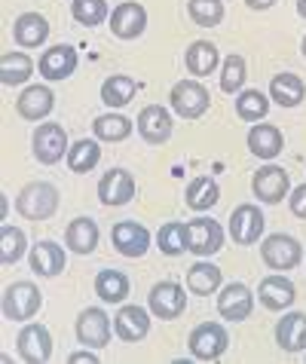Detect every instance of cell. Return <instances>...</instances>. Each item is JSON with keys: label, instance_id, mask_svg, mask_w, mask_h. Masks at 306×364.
<instances>
[{"label": "cell", "instance_id": "6da1fadb", "mask_svg": "<svg viewBox=\"0 0 306 364\" xmlns=\"http://www.w3.org/2000/svg\"><path fill=\"white\" fill-rule=\"evenodd\" d=\"M58 187L49 184V181H31V184H25L22 190H19L16 196V211L22 215L25 220H34V224H40V220H49L58 211Z\"/></svg>", "mask_w": 306, "mask_h": 364}, {"label": "cell", "instance_id": "7a4b0ae2", "mask_svg": "<svg viewBox=\"0 0 306 364\" xmlns=\"http://www.w3.org/2000/svg\"><path fill=\"white\" fill-rule=\"evenodd\" d=\"M43 309V294L34 282H13L4 288V318L6 321H31Z\"/></svg>", "mask_w": 306, "mask_h": 364}, {"label": "cell", "instance_id": "3957f363", "mask_svg": "<svg viewBox=\"0 0 306 364\" xmlns=\"http://www.w3.org/2000/svg\"><path fill=\"white\" fill-rule=\"evenodd\" d=\"M187 346L196 361H218L230 346V333L223 325H218V321H202V325L190 331Z\"/></svg>", "mask_w": 306, "mask_h": 364}, {"label": "cell", "instance_id": "277c9868", "mask_svg": "<svg viewBox=\"0 0 306 364\" xmlns=\"http://www.w3.org/2000/svg\"><path fill=\"white\" fill-rule=\"evenodd\" d=\"M260 257H263V264H267L270 269L288 272L294 267H300L303 245L294 236H288V232H273V236H267L260 242Z\"/></svg>", "mask_w": 306, "mask_h": 364}, {"label": "cell", "instance_id": "5b68a950", "mask_svg": "<svg viewBox=\"0 0 306 364\" xmlns=\"http://www.w3.org/2000/svg\"><path fill=\"white\" fill-rule=\"evenodd\" d=\"M169 105L181 119H199L209 110L211 95L199 80H178L169 92Z\"/></svg>", "mask_w": 306, "mask_h": 364}, {"label": "cell", "instance_id": "8992f818", "mask_svg": "<svg viewBox=\"0 0 306 364\" xmlns=\"http://www.w3.org/2000/svg\"><path fill=\"white\" fill-rule=\"evenodd\" d=\"M31 150H34V159L40 166H56V163H61V156H68V150H70L68 132L58 123L37 126L34 135H31Z\"/></svg>", "mask_w": 306, "mask_h": 364}, {"label": "cell", "instance_id": "52a82bcc", "mask_svg": "<svg viewBox=\"0 0 306 364\" xmlns=\"http://www.w3.org/2000/svg\"><path fill=\"white\" fill-rule=\"evenodd\" d=\"M147 309L159 321H175L187 309V294H184L178 282H157L147 294Z\"/></svg>", "mask_w": 306, "mask_h": 364}, {"label": "cell", "instance_id": "ba28073f", "mask_svg": "<svg viewBox=\"0 0 306 364\" xmlns=\"http://www.w3.org/2000/svg\"><path fill=\"white\" fill-rule=\"evenodd\" d=\"M251 193H254V199L267 202V205H279V202L288 199V193H291V175L282 166L267 163L263 168L254 171Z\"/></svg>", "mask_w": 306, "mask_h": 364}, {"label": "cell", "instance_id": "9c48e42d", "mask_svg": "<svg viewBox=\"0 0 306 364\" xmlns=\"http://www.w3.org/2000/svg\"><path fill=\"white\" fill-rule=\"evenodd\" d=\"M263 227H267V220H263V211L254 202H242L230 211V239L236 245H258Z\"/></svg>", "mask_w": 306, "mask_h": 364}, {"label": "cell", "instance_id": "30bf717a", "mask_svg": "<svg viewBox=\"0 0 306 364\" xmlns=\"http://www.w3.org/2000/svg\"><path fill=\"white\" fill-rule=\"evenodd\" d=\"M16 349H19V358L28 364H46L53 358V333H49L46 325H40V321H31V325L19 331Z\"/></svg>", "mask_w": 306, "mask_h": 364}, {"label": "cell", "instance_id": "8fae6325", "mask_svg": "<svg viewBox=\"0 0 306 364\" xmlns=\"http://www.w3.org/2000/svg\"><path fill=\"white\" fill-rule=\"evenodd\" d=\"M223 248V227L214 218H193L187 220V251L196 257H211Z\"/></svg>", "mask_w": 306, "mask_h": 364}, {"label": "cell", "instance_id": "7c38bea8", "mask_svg": "<svg viewBox=\"0 0 306 364\" xmlns=\"http://www.w3.org/2000/svg\"><path fill=\"white\" fill-rule=\"evenodd\" d=\"M254 312V294L245 282H230V285H221L218 291V316L223 321H245L251 318Z\"/></svg>", "mask_w": 306, "mask_h": 364}, {"label": "cell", "instance_id": "4fadbf2b", "mask_svg": "<svg viewBox=\"0 0 306 364\" xmlns=\"http://www.w3.org/2000/svg\"><path fill=\"white\" fill-rule=\"evenodd\" d=\"M138 193L135 187V175L129 168H107V175H101L98 181V199L101 205L107 208H117V205H126Z\"/></svg>", "mask_w": 306, "mask_h": 364}, {"label": "cell", "instance_id": "5bb4252c", "mask_svg": "<svg viewBox=\"0 0 306 364\" xmlns=\"http://www.w3.org/2000/svg\"><path fill=\"white\" fill-rule=\"evenodd\" d=\"M77 65H80L77 49L68 43H58V46H49L46 53L37 58V74L49 80V83H61V80H68L74 74Z\"/></svg>", "mask_w": 306, "mask_h": 364}, {"label": "cell", "instance_id": "9a60e30c", "mask_svg": "<svg viewBox=\"0 0 306 364\" xmlns=\"http://www.w3.org/2000/svg\"><path fill=\"white\" fill-rule=\"evenodd\" d=\"M77 340L80 346L89 349H105L110 343V318L101 306H86L77 316Z\"/></svg>", "mask_w": 306, "mask_h": 364}, {"label": "cell", "instance_id": "2e32d148", "mask_svg": "<svg viewBox=\"0 0 306 364\" xmlns=\"http://www.w3.org/2000/svg\"><path fill=\"white\" fill-rule=\"evenodd\" d=\"M110 242H114V248L120 251L122 257H144L147 248H150V230L144 224H135V220H120V224H114V230H110Z\"/></svg>", "mask_w": 306, "mask_h": 364}, {"label": "cell", "instance_id": "e0dca14e", "mask_svg": "<svg viewBox=\"0 0 306 364\" xmlns=\"http://www.w3.org/2000/svg\"><path fill=\"white\" fill-rule=\"evenodd\" d=\"M258 300H260L263 309L282 312V309L294 306V300H297V288H294V282L285 279L282 272H270V276H263L260 285H258Z\"/></svg>", "mask_w": 306, "mask_h": 364}, {"label": "cell", "instance_id": "ac0fdd59", "mask_svg": "<svg viewBox=\"0 0 306 364\" xmlns=\"http://www.w3.org/2000/svg\"><path fill=\"white\" fill-rule=\"evenodd\" d=\"M135 129L147 144H166L172 132H175V119H172V114L162 105H147V107H141Z\"/></svg>", "mask_w": 306, "mask_h": 364}, {"label": "cell", "instance_id": "d6986e66", "mask_svg": "<svg viewBox=\"0 0 306 364\" xmlns=\"http://www.w3.org/2000/svg\"><path fill=\"white\" fill-rule=\"evenodd\" d=\"M114 333L122 343H141L150 333V309L138 303H126L114 316Z\"/></svg>", "mask_w": 306, "mask_h": 364}, {"label": "cell", "instance_id": "ffe728a7", "mask_svg": "<svg viewBox=\"0 0 306 364\" xmlns=\"http://www.w3.org/2000/svg\"><path fill=\"white\" fill-rule=\"evenodd\" d=\"M144 28H147V9L135 4V0H126L110 13V34L117 40H135L144 34Z\"/></svg>", "mask_w": 306, "mask_h": 364}, {"label": "cell", "instance_id": "44dd1931", "mask_svg": "<svg viewBox=\"0 0 306 364\" xmlns=\"http://www.w3.org/2000/svg\"><path fill=\"white\" fill-rule=\"evenodd\" d=\"M53 107H56V92L49 86H40V83L22 89V95L16 98L19 117L28 119V123H40V119H46L49 114H53Z\"/></svg>", "mask_w": 306, "mask_h": 364}, {"label": "cell", "instance_id": "7402d4cb", "mask_svg": "<svg viewBox=\"0 0 306 364\" xmlns=\"http://www.w3.org/2000/svg\"><path fill=\"white\" fill-rule=\"evenodd\" d=\"M245 144H248V150L258 159H267V163H273V159L282 154V147H285V135H282V129L273 126V123H254L248 129Z\"/></svg>", "mask_w": 306, "mask_h": 364}, {"label": "cell", "instance_id": "603a6c76", "mask_svg": "<svg viewBox=\"0 0 306 364\" xmlns=\"http://www.w3.org/2000/svg\"><path fill=\"white\" fill-rule=\"evenodd\" d=\"M28 260H31V272H37V276H43V279H53V276H58V272L65 269L68 255H65V248L61 245L43 239V242H37V245H31Z\"/></svg>", "mask_w": 306, "mask_h": 364}, {"label": "cell", "instance_id": "cb8c5ba5", "mask_svg": "<svg viewBox=\"0 0 306 364\" xmlns=\"http://www.w3.org/2000/svg\"><path fill=\"white\" fill-rule=\"evenodd\" d=\"M49 22H46V16H40V13H22L13 22V40H16V46H22V49H37V46H43L46 40H49Z\"/></svg>", "mask_w": 306, "mask_h": 364}, {"label": "cell", "instance_id": "d4e9b609", "mask_svg": "<svg viewBox=\"0 0 306 364\" xmlns=\"http://www.w3.org/2000/svg\"><path fill=\"white\" fill-rule=\"evenodd\" d=\"M275 346L285 352H303L306 349V312H288L282 321H275Z\"/></svg>", "mask_w": 306, "mask_h": 364}, {"label": "cell", "instance_id": "484cf974", "mask_svg": "<svg viewBox=\"0 0 306 364\" xmlns=\"http://www.w3.org/2000/svg\"><path fill=\"white\" fill-rule=\"evenodd\" d=\"M101 230L92 218H74L65 230V248H70L74 255H92L98 248Z\"/></svg>", "mask_w": 306, "mask_h": 364}, {"label": "cell", "instance_id": "4316f807", "mask_svg": "<svg viewBox=\"0 0 306 364\" xmlns=\"http://www.w3.org/2000/svg\"><path fill=\"white\" fill-rule=\"evenodd\" d=\"M223 285V272L209 264V257H202L199 264H193L187 269V291L190 294H196V297H211V294H218Z\"/></svg>", "mask_w": 306, "mask_h": 364}, {"label": "cell", "instance_id": "83f0119b", "mask_svg": "<svg viewBox=\"0 0 306 364\" xmlns=\"http://www.w3.org/2000/svg\"><path fill=\"white\" fill-rule=\"evenodd\" d=\"M184 65H187L190 77H209L218 70L221 53L214 43H209V40H193L187 46V53H184Z\"/></svg>", "mask_w": 306, "mask_h": 364}, {"label": "cell", "instance_id": "f1b7e54d", "mask_svg": "<svg viewBox=\"0 0 306 364\" xmlns=\"http://www.w3.org/2000/svg\"><path fill=\"white\" fill-rule=\"evenodd\" d=\"M270 98H273L279 107H297L300 101L306 98V83H303V77L291 74V70H285V74H275V77L270 80Z\"/></svg>", "mask_w": 306, "mask_h": 364}, {"label": "cell", "instance_id": "f546056e", "mask_svg": "<svg viewBox=\"0 0 306 364\" xmlns=\"http://www.w3.org/2000/svg\"><path fill=\"white\" fill-rule=\"evenodd\" d=\"M129 288H132V282L126 272H120V269H101L95 276V294L101 303H110V306L126 303Z\"/></svg>", "mask_w": 306, "mask_h": 364}, {"label": "cell", "instance_id": "4dcf8cb0", "mask_svg": "<svg viewBox=\"0 0 306 364\" xmlns=\"http://www.w3.org/2000/svg\"><path fill=\"white\" fill-rule=\"evenodd\" d=\"M184 202H187V208H193V211H209V208H214L221 202L218 181H214L211 175L193 178L190 184H187V190H184Z\"/></svg>", "mask_w": 306, "mask_h": 364}, {"label": "cell", "instance_id": "1f68e13d", "mask_svg": "<svg viewBox=\"0 0 306 364\" xmlns=\"http://www.w3.org/2000/svg\"><path fill=\"white\" fill-rule=\"evenodd\" d=\"M34 77V58L28 53H4L0 55V83L22 86Z\"/></svg>", "mask_w": 306, "mask_h": 364}, {"label": "cell", "instance_id": "d6a6232c", "mask_svg": "<svg viewBox=\"0 0 306 364\" xmlns=\"http://www.w3.org/2000/svg\"><path fill=\"white\" fill-rule=\"evenodd\" d=\"M132 129H135V123H132L129 117L122 114H101L92 119V132H95L98 141H107V144H120V141H126L132 135Z\"/></svg>", "mask_w": 306, "mask_h": 364}, {"label": "cell", "instance_id": "836d02e7", "mask_svg": "<svg viewBox=\"0 0 306 364\" xmlns=\"http://www.w3.org/2000/svg\"><path fill=\"white\" fill-rule=\"evenodd\" d=\"M65 159H68V168L70 171H77V175H89V171L101 163V144H98V138H80V141H74Z\"/></svg>", "mask_w": 306, "mask_h": 364}, {"label": "cell", "instance_id": "e575fe53", "mask_svg": "<svg viewBox=\"0 0 306 364\" xmlns=\"http://www.w3.org/2000/svg\"><path fill=\"white\" fill-rule=\"evenodd\" d=\"M233 105H236V117L242 123H263L270 114V98L260 89H242Z\"/></svg>", "mask_w": 306, "mask_h": 364}, {"label": "cell", "instance_id": "d590c367", "mask_svg": "<svg viewBox=\"0 0 306 364\" xmlns=\"http://www.w3.org/2000/svg\"><path fill=\"white\" fill-rule=\"evenodd\" d=\"M138 92V83L132 77L126 74H114V77H107L105 83H101V101L110 107V110H117V107H126L132 98H135Z\"/></svg>", "mask_w": 306, "mask_h": 364}, {"label": "cell", "instance_id": "8d00e7d4", "mask_svg": "<svg viewBox=\"0 0 306 364\" xmlns=\"http://www.w3.org/2000/svg\"><path fill=\"white\" fill-rule=\"evenodd\" d=\"M28 251V236L25 230H19L13 224H4L0 227V264L4 267H13L25 257Z\"/></svg>", "mask_w": 306, "mask_h": 364}, {"label": "cell", "instance_id": "74e56055", "mask_svg": "<svg viewBox=\"0 0 306 364\" xmlns=\"http://www.w3.org/2000/svg\"><path fill=\"white\" fill-rule=\"evenodd\" d=\"M70 16L83 28H98L110 18L107 0H70Z\"/></svg>", "mask_w": 306, "mask_h": 364}, {"label": "cell", "instance_id": "f35d334b", "mask_svg": "<svg viewBox=\"0 0 306 364\" xmlns=\"http://www.w3.org/2000/svg\"><path fill=\"white\" fill-rule=\"evenodd\" d=\"M157 245L166 257H178L187 251V224H181V220H169V224H162L159 232H157Z\"/></svg>", "mask_w": 306, "mask_h": 364}, {"label": "cell", "instance_id": "ab89813d", "mask_svg": "<svg viewBox=\"0 0 306 364\" xmlns=\"http://www.w3.org/2000/svg\"><path fill=\"white\" fill-rule=\"evenodd\" d=\"M245 86V58L239 53H230L221 65V92L239 95Z\"/></svg>", "mask_w": 306, "mask_h": 364}, {"label": "cell", "instance_id": "60d3db41", "mask_svg": "<svg viewBox=\"0 0 306 364\" xmlns=\"http://www.w3.org/2000/svg\"><path fill=\"white\" fill-rule=\"evenodd\" d=\"M187 13L199 28H218L223 22V4L221 0H190Z\"/></svg>", "mask_w": 306, "mask_h": 364}, {"label": "cell", "instance_id": "b9f144b4", "mask_svg": "<svg viewBox=\"0 0 306 364\" xmlns=\"http://www.w3.org/2000/svg\"><path fill=\"white\" fill-rule=\"evenodd\" d=\"M288 205H291V215H294V218L306 220V184H300V187L291 190V193H288Z\"/></svg>", "mask_w": 306, "mask_h": 364}, {"label": "cell", "instance_id": "7bdbcfd3", "mask_svg": "<svg viewBox=\"0 0 306 364\" xmlns=\"http://www.w3.org/2000/svg\"><path fill=\"white\" fill-rule=\"evenodd\" d=\"M70 364H80V361H86V364H98V355H95V349H83V352H70Z\"/></svg>", "mask_w": 306, "mask_h": 364}, {"label": "cell", "instance_id": "ee69618b", "mask_svg": "<svg viewBox=\"0 0 306 364\" xmlns=\"http://www.w3.org/2000/svg\"><path fill=\"white\" fill-rule=\"evenodd\" d=\"M251 9H258V13H263V9H270V6H275L279 0H245Z\"/></svg>", "mask_w": 306, "mask_h": 364}, {"label": "cell", "instance_id": "f6af8a7d", "mask_svg": "<svg viewBox=\"0 0 306 364\" xmlns=\"http://www.w3.org/2000/svg\"><path fill=\"white\" fill-rule=\"evenodd\" d=\"M297 13L306 18V0H297Z\"/></svg>", "mask_w": 306, "mask_h": 364}, {"label": "cell", "instance_id": "bcb514c9", "mask_svg": "<svg viewBox=\"0 0 306 364\" xmlns=\"http://www.w3.org/2000/svg\"><path fill=\"white\" fill-rule=\"evenodd\" d=\"M300 53H303V58H306V37H303V43H300Z\"/></svg>", "mask_w": 306, "mask_h": 364}]
</instances>
